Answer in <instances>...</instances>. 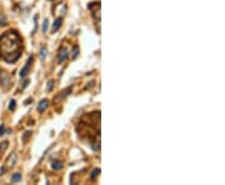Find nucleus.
<instances>
[{"label":"nucleus","mask_w":225,"mask_h":185,"mask_svg":"<svg viewBox=\"0 0 225 185\" xmlns=\"http://www.w3.org/2000/svg\"><path fill=\"white\" fill-rule=\"evenodd\" d=\"M68 58V50L66 48H61V49L59 50V55H58V61H59V64H63Z\"/></svg>","instance_id":"6"},{"label":"nucleus","mask_w":225,"mask_h":185,"mask_svg":"<svg viewBox=\"0 0 225 185\" xmlns=\"http://www.w3.org/2000/svg\"><path fill=\"white\" fill-rule=\"evenodd\" d=\"M48 107H49V100H48V99L40 100L39 104H38V112H39V113H43V112H45Z\"/></svg>","instance_id":"7"},{"label":"nucleus","mask_w":225,"mask_h":185,"mask_svg":"<svg viewBox=\"0 0 225 185\" xmlns=\"http://www.w3.org/2000/svg\"><path fill=\"white\" fill-rule=\"evenodd\" d=\"M33 135V131H27V133H25L24 135H23V138H22V140H23V143H27L29 139H30V136Z\"/></svg>","instance_id":"14"},{"label":"nucleus","mask_w":225,"mask_h":185,"mask_svg":"<svg viewBox=\"0 0 225 185\" xmlns=\"http://www.w3.org/2000/svg\"><path fill=\"white\" fill-rule=\"evenodd\" d=\"M23 44L18 31L10 30L0 36V56L4 61L13 64L22 55Z\"/></svg>","instance_id":"1"},{"label":"nucleus","mask_w":225,"mask_h":185,"mask_svg":"<svg viewBox=\"0 0 225 185\" xmlns=\"http://www.w3.org/2000/svg\"><path fill=\"white\" fill-rule=\"evenodd\" d=\"M15 164H17V154H15V153H12V154L6 158V160H5L4 166L6 169H10V168H13Z\"/></svg>","instance_id":"4"},{"label":"nucleus","mask_w":225,"mask_h":185,"mask_svg":"<svg viewBox=\"0 0 225 185\" xmlns=\"http://www.w3.org/2000/svg\"><path fill=\"white\" fill-rule=\"evenodd\" d=\"M8 170V169L6 168H5L4 165L1 166V168H0V175H4V174H5V171H6Z\"/></svg>","instance_id":"20"},{"label":"nucleus","mask_w":225,"mask_h":185,"mask_svg":"<svg viewBox=\"0 0 225 185\" xmlns=\"http://www.w3.org/2000/svg\"><path fill=\"white\" fill-rule=\"evenodd\" d=\"M29 83H30V80H29V79H27V80L24 81V85H23V89H25V88H27V86L29 85Z\"/></svg>","instance_id":"22"},{"label":"nucleus","mask_w":225,"mask_h":185,"mask_svg":"<svg viewBox=\"0 0 225 185\" xmlns=\"http://www.w3.org/2000/svg\"><path fill=\"white\" fill-rule=\"evenodd\" d=\"M79 51H80V49H79V46H78V45H75L74 48H73V51H71V59H76L78 55H79Z\"/></svg>","instance_id":"12"},{"label":"nucleus","mask_w":225,"mask_h":185,"mask_svg":"<svg viewBox=\"0 0 225 185\" xmlns=\"http://www.w3.org/2000/svg\"><path fill=\"white\" fill-rule=\"evenodd\" d=\"M15 108H17V101H15V100H10V103H9V110H10V112H14Z\"/></svg>","instance_id":"17"},{"label":"nucleus","mask_w":225,"mask_h":185,"mask_svg":"<svg viewBox=\"0 0 225 185\" xmlns=\"http://www.w3.org/2000/svg\"><path fill=\"white\" fill-rule=\"evenodd\" d=\"M0 83H1V86L4 89H9L10 86V78H9V74L1 71L0 73Z\"/></svg>","instance_id":"3"},{"label":"nucleus","mask_w":225,"mask_h":185,"mask_svg":"<svg viewBox=\"0 0 225 185\" xmlns=\"http://www.w3.org/2000/svg\"><path fill=\"white\" fill-rule=\"evenodd\" d=\"M49 1H53V0H49Z\"/></svg>","instance_id":"23"},{"label":"nucleus","mask_w":225,"mask_h":185,"mask_svg":"<svg viewBox=\"0 0 225 185\" xmlns=\"http://www.w3.org/2000/svg\"><path fill=\"white\" fill-rule=\"evenodd\" d=\"M48 26H49V20L45 19V20H44V24H43V28H41L43 33H46V30H48Z\"/></svg>","instance_id":"19"},{"label":"nucleus","mask_w":225,"mask_h":185,"mask_svg":"<svg viewBox=\"0 0 225 185\" xmlns=\"http://www.w3.org/2000/svg\"><path fill=\"white\" fill-rule=\"evenodd\" d=\"M63 166H64V164H63L61 160H56L55 159V160L51 161V169H53V170H61Z\"/></svg>","instance_id":"9"},{"label":"nucleus","mask_w":225,"mask_h":185,"mask_svg":"<svg viewBox=\"0 0 225 185\" xmlns=\"http://www.w3.org/2000/svg\"><path fill=\"white\" fill-rule=\"evenodd\" d=\"M99 174H100V168H95V169H94V170L91 171V174H90L91 180H96V178L99 176Z\"/></svg>","instance_id":"11"},{"label":"nucleus","mask_w":225,"mask_h":185,"mask_svg":"<svg viewBox=\"0 0 225 185\" xmlns=\"http://www.w3.org/2000/svg\"><path fill=\"white\" fill-rule=\"evenodd\" d=\"M71 90H73V86H69V88H66L65 90L60 91L59 95H58V96L54 99V103H59V101H61V100H64V99L68 96V95L71 93Z\"/></svg>","instance_id":"5"},{"label":"nucleus","mask_w":225,"mask_h":185,"mask_svg":"<svg viewBox=\"0 0 225 185\" xmlns=\"http://www.w3.org/2000/svg\"><path fill=\"white\" fill-rule=\"evenodd\" d=\"M61 23H63V18H56L54 24H53V28H51V31H53V33H56V31L59 30V28L61 26Z\"/></svg>","instance_id":"10"},{"label":"nucleus","mask_w":225,"mask_h":185,"mask_svg":"<svg viewBox=\"0 0 225 185\" xmlns=\"http://www.w3.org/2000/svg\"><path fill=\"white\" fill-rule=\"evenodd\" d=\"M9 146V141H3V143H0V153H3L6 150V148Z\"/></svg>","instance_id":"15"},{"label":"nucleus","mask_w":225,"mask_h":185,"mask_svg":"<svg viewBox=\"0 0 225 185\" xmlns=\"http://www.w3.org/2000/svg\"><path fill=\"white\" fill-rule=\"evenodd\" d=\"M33 61H34V56H29L28 60H27V63H25V65L23 66V69L20 70V78H25V76H27L28 74H29Z\"/></svg>","instance_id":"2"},{"label":"nucleus","mask_w":225,"mask_h":185,"mask_svg":"<svg viewBox=\"0 0 225 185\" xmlns=\"http://www.w3.org/2000/svg\"><path fill=\"white\" fill-rule=\"evenodd\" d=\"M20 179H22V174H20V173H15V174H13V176H12V183H18V181H20Z\"/></svg>","instance_id":"13"},{"label":"nucleus","mask_w":225,"mask_h":185,"mask_svg":"<svg viewBox=\"0 0 225 185\" xmlns=\"http://www.w3.org/2000/svg\"><path fill=\"white\" fill-rule=\"evenodd\" d=\"M54 84H55L54 80H49V81H48V86H46L48 91H51V90H53V89H54Z\"/></svg>","instance_id":"18"},{"label":"nucleus","mask_w":225,"mask_h":185,"mask_svg":"<svg viewBox=\"0 0 225 185\" xmlns=\"http://www.w3.org/2000/svg\"><path fill=\"white\" fill-rule=\"evenodd\" d=\"M100 8H101V4L99 1H95V3H90L88 4V9L90 10L93 13H96V12H100Z\"/></svg>","instance_id":"8"},{"label":"nucleus","mask_w":225,"mask_h":185,"mask_svg":"<svg viewBox=\"0 0 225 185\" xmlns=\"http://www.w3.org/2000/svg\"><path fill=\"white\" fill-rule=\"evenodd\" d=\"M46 51H48V49H46V46H43V48H41V49H40V58H41V59H45V58H46Z\"/></svg>","instance_id":"16"},{"label":"nucleus","mask_w":225,"mask_h":185,"mask_svg":"<svg viewBox=\"0 0 225 185\" xmlns=\"http://www.w3.org/2000/svg\"><path fill=\"white\" fill-rule=\"evenodd\" d=\"M5 134V126L4 125H0V136Z\"/></svg>","instance_id":"21"}]
</instances>
